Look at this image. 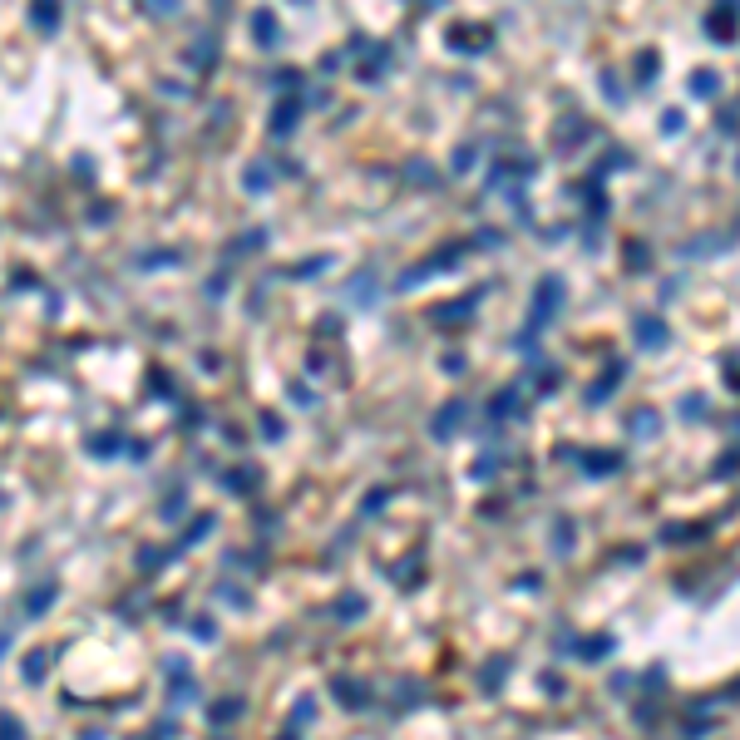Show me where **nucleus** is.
<instances>
[{"mask_svg":"<svg viewBox=\"0 0 740 740\" xmlns=\"http://www.w3.org/2000/svg\"><path fill=\"white\" fill-rule=\"evenodd\" d=\"M558 307H563V282H558V277H543V287H538V307H533V326H543Z\"/></svg>","mask_w":740,"mask_h":740,"instance_id":"nucleus-1","label":"nucleus"},{"mask_svg":"<svg viewBox=\"0 0 740 740\" xmlns=\"http://www.w3.org/2000/svg\"><path fill=\"white\" fill-rule=\"evenodd\" d=\"M636 346H646V350H661V346H666V331H661V321L656 316L636 321Z\"/></svg>","mask_w":740,"mask_h":740,"instance_id":"nucleus-2","label":"nucleus"},{"mask_svg":"<svg viewBox=\"0 0 740 740\" xmlns=\"http://www.w3.org/2000/svg\"><path fill=\"white\" fill-rule=\"evenodd\" d=\"M617 380H622V365H612V370H607V375H602V380H597V385L587 390V405H602V400H607V395L617 390Z\"/></svg>","mask_w":740,"mask_h":740,"instance_id":"nucleus-3","label":"nucleus"},{"mask_svg":"<svg viewBox=\"0 0 740 740\" xmlns=\"http://www.w3.org/2000/svg\"><path fill=\"white\" fill-rule=\"evenodd\" d=\"M607 651H612V636H607V632L587 636V641H582V646H578V656H582V661H602V656H607Z\"/></svg>","mask_w":740,"mask_h":740,"instance_id":"nucleus-4","label":"nucleus"},{"mask_svg":"<svg viewBox=\"0 0 740 740\" xmlns=\"http://www.w3.org/2000/svg\"><path fill=\"white\" fill-rule=\"evenodd\" d=\"M716 89H721V79H716L711 70H696V74H691V94H696V99H716Z\"/></svg>","mask_w":740,"mask_h":740,"instance_id":"nucleus-5","label":"nucleus"},{"mask_svg":"<svg viewBox=\"0 0 740 740\" xmlns=\"http://www.w3.org/2000/svg\"><path fill=\"white\" fill-rule=\"evenodd\" d=\"M582 464H587V474H612L622 464V454H587Z\"/></svg>","mask_w":740,"mask_h":740,"instance_id":"nucleus-6","label":"nucleus"},{"mask_svg":"<svg viewBox=\"0 0 740 740\" xmlns=\"http://www.w3.org/2000/svg\"><path fill=\"white\" fill-rule=\"evenodd\" d=\"M459 420H464V405H449V410L434 420V434H439V439H444V434H454V424H459Z\"/></svg>","mask_w":740,"mask_h":740,"instance_id":"nucleus-7","label":"nucleus"},{"mask_svg":"<svg viewBox=\"0 0 740 740\" xmlns=\"http://www.w3.org/2000/svg\"><path fill=\"white\" fill-rule=\"evenodd\" d=\"M627 424H632V434H656V415H636Z\"/></svg>","mask_w":740,"mask_h":740,"instance_id":"nucleus-8","label":"nucleus"},{"mask_svg":"<svg viewBox=\"0 0 740 740\" xmlns=\"http://www.w3.org/2000/svg\"><path fill=\"white\" fill-rule=\"evenodd\" d=\"M736 469H740V449H731V454L716 464V474H736Z\"/></svg>","mask_w":740,"mask_h":740,"instance_id":"nucleus-9","label":"nucleus"}]
</instances>
